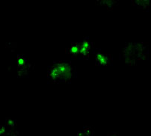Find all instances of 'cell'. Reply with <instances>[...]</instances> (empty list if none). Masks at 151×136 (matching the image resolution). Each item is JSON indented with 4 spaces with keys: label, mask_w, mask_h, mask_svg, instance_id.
Listing matches in <instances>:
<instances>
[{
    "label": "cell",
    "mask_w": 151,
    "mask_h": 136,
    "mask_svg": "<svg viewBox=\"0 0 151 136\" xmlns=\"http://www.w3.org/2000/svg\"><path fill=\"white\" fill-rule=\"evenodd\" d=\"M93 54L94 55L95 63L97 65H109L112 63L111 55L103 53L99 49H94Z\"/></svg>",
    "instance_id": "3"
},
{
    "label": "cell",
    "mask_w": 151,
    "mask_h": 136,
    "mask_svg": "<svg viewBox=\"0 0 151 136\" xmlns=\"http://www.w3.org/2000/svg\"><path fill=\"white\" fill-rule=\"evenodd\" d=\"M134 5H136L138 8H148L150 5V1H132Z\"/></svg>",
    "instance_id": "6"
},
{
    "label": "cell",
    "mask_w": 151,
    "mask_h": 136,
    "mask_svg": "<svg viewBox=\"0 0 151 136\" xmlns=\"http://www.w3.org/2000/svg\"><path fill=\"white\" fill-rule=\"evenodd\" d=\"M75 73V68L69 61H54L47 71V80L50 82H69Z\"/></svg>",
    "instance_id": "1"
},
{
    "label": "cell",
    "mask_w": 151,
    "mask_h": 136,
    "mask_svg": "<svg viewBox=\"0 0 151 136\" xmlns=\"http://www.w3.org/2000/svg\"><path fill=\"white\" fill-rule=\"evenodd\" d=\"M17 64L18 70H19V73L20 75H26L29 72L32 67V64L30 61L25 58L24 56L20 55L17 58Z\"/></svg>",
    "instance_id": "4"
},
{
    "label": "cell",
    "mask_w": 151,
    "mask_h": 136,
    "mask_svg": "<svg viewBox=\"0 0 151 136\" xmlns=\"http://www.w3.org/2000/svg\"><path fill=\"white\" fill-rule=\"evenodd\" d=\"M8 135H11V134L7 131L6 128L4 127H0V136H8Z\"/></svg>",
    "instance_id": "9"
},
{
    "label": "cell",
    "mask_w": 151,
    "mask_h": 136,
    "mask_svg": "<svg viewBox=\"0 0 151 136\" xmlns=\"http://www.w3.org/2000/svg\"><path fill=\"white\" fill-rule=\"evenodd\" d=\"M93 129L92 127H85L81 131L77 132L76 136H93Z\"/></svg>",
    "instance_id": "5"
},
{
    "label": "cell",
    "mask_w": 151,
    "mask_h": 136,
    "mask_svg": "<svg viewBox=\"0 0 151 136\" xmlns=\"http://www.w3.org/2000/svg\"><path fill=\"white\" fill-rule=\"evenodd\" d=\"M149 54V47L146 43H127L122 51L123 59L128 64H135L140 60L146 58Z\"/></svg>",
    "instance_id": "2"
},
{
    "label": "cell",
    "mask_w": 151,
    "mask_h": 136,
    "mask_svg": "<svg viewBox=\"0 0 151 136\" xmlns=\"http://www.w3.org/2000/svg\"><path fill=\"white\" fill-rule=\"evenodd\" d=\"M6 124H7V126H8V127H11L12 128H14V127H15V126L17 125V122L11 118H7L6 119Z\"/></svg>",
    "instance_id": "7"
},
{
    "label": "cell",
    "mask_w": 151,
    "mask_h": 136,
    "mask_svg": "<svg viewBox=\"0 0 151 136\" xmlns=\"http://www.w3.org/2000/svg\"><path fill=\"white\" fill-rule=\"evenodd\" d=\"M100 4L106 5V7H107V8H112L114 4H115V2H114V1H103L102 2H100Z\"/></svg>",
    "instance_id": "8"
},
{
    "label": "cell",
    "mask_w": 151,
    "mask_h": 136,
    "mask_svg": "<svg viewBox=\"0 0 151 136\" xmlns=\"http://www.w3.org/2000/svg\"><path fill=\"white\" fill-rule=\"evenodd\" d=\"M108 136H120L117 132H110L108 134Z\"/></svg>",
    "instance_id": "10"
}]
</instances>
